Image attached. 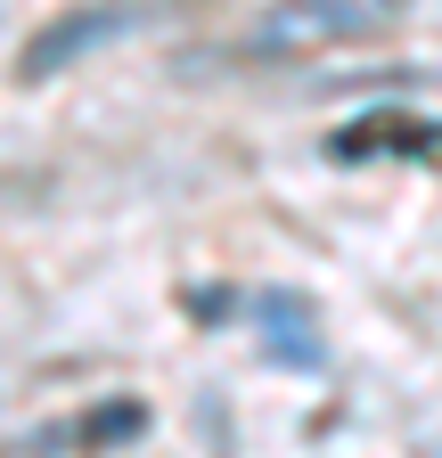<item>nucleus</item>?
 <instances>
[{"mask_svg":"<svg viewBox=\"0 0 442 458\" xmlns=\"http://www.w3.org/2000/svg\"><path fill=\"white\" fill-rule=\"evenodd\" d=\"M385 25V0H270L254 17L246 49L254 57H295V49H327V41H353Z\"/></svg>","mask_w":442,"mask_h":458,"instance_id":"1","label":"nucleus"},{"mask_svg":"<svg viewBox=\"0 0 442 458\" xmlns=\"http://www.w3.org/2000/svg\"><path fill=\"white\" fill-rule=\"evenodd\" d=\"M132 25H140V9H74V17H58L49 33H33V41H25V74L41 82V74L74 66L82 49H106V41H123Z\"/></svg>","mask_w":442,"mask_h":458,"instance_id":"2","label":"nucleus"},{"mask_svg":"<svg viewBox=\"0 0 442 458\" xmlns=\"http://www.w3.org/2000/svg\"><path fill=\"white\" fill-rule=\"evenodd\" d=\"M434 123H410V114H369V123H353L336 140V156H377V148H434L426 140Z\"/></svg>","mask_w":442,"mask_h":458,"instance_id":"3","label":"nucleus"}]
</instances>
